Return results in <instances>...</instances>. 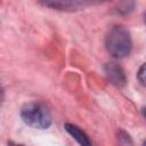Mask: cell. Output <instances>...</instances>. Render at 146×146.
Returning a JSON list of instances; mask_svg holds the SVG:
<instances>
[{
    "label": "cell",
    "mask_w": 146,
    "mask_h": 146,
    "mask_svg": "<svg viewBox=\"0 0 146 146\" xmlns=\"http://www.w3.org/2000/svg\"><path fill=\"white\" fill-rule=\"evenodd\" d=\"M105 47L110 55L115 58H123L128 56L132 48L129 31L121 25L113 26L106 34Z\"/></svg>",
    "instance_id": "1"
},
{
    "label": "cell",
    "mask_w": 146,
    "mask_h": 146,
    "mask_svg": "<svg viewBox=\"0 0 146 146\" xmlns=\"http://www.w3.org/2000/svg\"><path fill=\"white\" fill-rule=\"evenodd\" d=\"M22 120L34 129H47L51 124V116L47 107L36 102H31L21 108Z\"/></svg>",
    "instance_id": "2"
},
{
    "label": "cell",
    "mask_w": 146,
    "mask_h": 146,
    "mask_svg": "<svg viewBox=\"0 0 146 146\" xmlns=\"http://www.w3.org/2000/svg\"><path fill=\"white\" fill-rule=\"evenodd\" d=\"M104 72L106 78L116 87L122 88L127 83V78L123 68L116 63H106L104 65Z\"/></svg>",
    "instance_id": "3"
},
{
    "label": "cell",
    "mask_w": 146,
    "mask_h": 146,
    "mask_svg": "<svg viewBox=\"0 0 146 146\" xmlns=\"http://www.w3.org/2000/svg\"><path fill=\"white\" fill-rule=\"evenodd\" d=\"M65 130L81 145V146H91V140L88 137V135L81 130L78 125L72 124V123H66L65 124Z\"/></svg>",
    "instance_id": "4"
},
{
    "label": "cell",
    "mask_w": 146,
    "mask_h": 146,
    "mask_svg": "<svg viewBox=\"0 0 146 146\" xmlns=\"http://www.w3.org/2000/svg\"><path fill=\"white\" fill-rule=\"evenodd\" d=\"M41 5L46 7H50L57 10H76L80 6H83L82 2L79 1H44L41 2Z\"/></svg>",
    "instance_id": "5"
},
{
    "label": "cell",
    "mask_w": 146,
    "mask_h": 146,
    "mask_svg": "<svg viewBox=\"0 0 146 146\" xmlns=\"http://www.w3.org/2000/svg\"><path fill=\"white\" fill-rule=\"evenodd\" d=\"M133 7H135V2H132V1H128V2H122V3H120V5H119V7H117L116 11H117L119 14L125 15V14H128V13L132 11Z\"/></svg>",
    "instance_id": "6"
},
{
    "label": "cell",
    "mask_w": 146,
    "mask_h": 146,
    "mask_svg": "<svg viewBox=\"0 0 146 146\" xmlns=\"http://www.w3.org/2000/svg\"><path fill=\"white\" fill-rule=\"evenodd\" d=\"M117 139H119L120 146H133V143H132L130 136L124 131H120L119 132Z\"/></svg>",
    "instance_id": "7"
},
{
    "label": "cell",
    "mask_w": 146,
    "mask_h": 146,
    "mask_svg": "<svg viewBox=\"0 0 146 146\" xmlns=\"http://www.w3.org/2000/svg\"><path fill=\"white\" fill-rule=\"evenodd\" d=\"M145 65L143 64L141 66H140V68H139V71H138V73H137V79L139 80V82L144 86L145 84Z\"/></svg>",
    "instance_id": "8"
},
{
    "label": "cell",
    "mask_w": 146,
    "mask_h": 146,
    "mask_svg": "<svg viewBox=\"0 0 146 146\" xmlns=\"http://www.w3.org/2000/svg\"><path fill=\"white\" fill-rule=\"evenodd\" d=\"M3 97H5V92H3V88H2V86L0 83V106H1V104L3 102Z\"/></svg>",
    "instance_id": "9"
},
{
    "label": "cell",
    "mask_w": 146,
    "mask_h": 146,
    "mask_svg": "<svg viewBox=\"0 0 146 146\" xmlns=\"http://www.w3.org/2000/svg\"><path fill=\"white\" fill-rule=\"evenodd\" d=\"M8 146H23V145H19V144H16V143L9 141V143H8Z\"/></svg>",
    "instance_id": "10"
}]
</instances>
